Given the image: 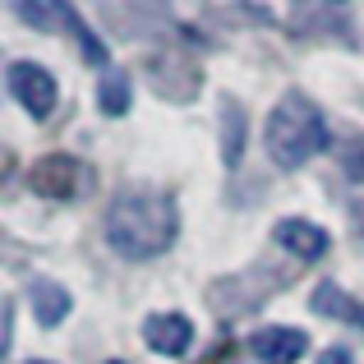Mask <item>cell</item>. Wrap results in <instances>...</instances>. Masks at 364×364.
<instances>
[{
    "label": "cell",
    "instance_id": "cell-5",
    "mask_svg": "<svg viewBox=\"0 0 364 364\" xmlns=\"http://www.w3.org/2000/svg\"><path fill=\"white\" fill-rule=\"evenodd\" d=\"M5 83H9V92H14V102L33 120H46L55 111V102H60V83H55V74L42 70V65H33V60H14L5 70Z\"/></svg>",
    "mask_w": 364,
    "mask_h": 364
},
{
    "label": "cell",
    "instance_id": "cell-7",
    "mask_svg": "<svg viewBox=\"0 0 364 364\" xmlns=\"http://www.w3.org/2000/svg\"><path fill=\"white\" fill-rule=\"evenodd\" d=\"M309 350V337L300 328H258L249 337V355L263 364H300Z\"/></svg>",
    "mask_w": 364,
    "mask_h": 364
},
{
    "label": "cell",
    "instance_id": "cell-10",
    "mask_svg": "<svg viewBox=\"0 0 364 364\" xmlns=\"http://www.w3.org/2000/svg\"><path fill=\"white\" fill-rule=\"evenodd\" d=\"M314 314H328V318H346V323H364V304L360 300H350L346 291H341L337 282H328V286H318L314 291Z\"/></svg>",
    "mask_w": 364,
    "mask_h": 364
},
{
    "label": "cell",
    "instance_id": "cell-3",
    "mask_svg": "<svg viewBox=\"0 0 364 364\" xmlns=\"http://www.w3.org/2000/svg\"><path fill=\"white\" fill-rule=\"evenodd\" d=\"M18 18H23L28 28H37V33H55V28H65V33L79 37L88 65H107V46L92 37V28L79 18V9H74L70 0H18Z\"/></svg>",
    "mask_w": 364,
    "mask_h": 364
},
{
    "label": "cell",
    "instance_id": "cell-9",
    "mask_svg": "<svg viewBox=\"0 0 364 364\" xmlns=\"http://www.w3.org/2000/svg\"><path fill=\"white\" fill-rule=\"evenodd\" d=\"M28 304H33V314H37L42 328H60V323L70 318V309H74L70 291H65L60 282H33L28 286Z\"/></svg>",
    "mask_w": 364,
    "mask_h": 364
},
{
    "label": "cell",
    "instance_id": "cell-6",
    "mask_svg": "<svg viewBox=\"0 0 364 364\" xmlns=\"http://www.w3.org/2000/svg\"><path fill=\"white\" fill-rule=\"evenodd\" d=\"M272 240H277V249H286V254L300 258V263H318V258L332 249L328 231H323L318 222H304V217H286V222H277Z\"/></svg>",
    "mask_w": 364,
    "mask_h": 364
},
{
    "label": "cell",
    "instance_id": "cell-15",
    "mask_svg": "<svg viewBox=\"0 0 364 364\" xmlns=\"http://www.w3.org/2000/svg\"><path fill=\"white\" fill-rule=\"evenodd\" d=\"M9 171H14V152H9V148H0V185L9 180Z\"/></svg>",
    "mask_w": 364,
    "mask_h": 364
},
{
    "label": "cell",
    "instance_id": "cell-17",
    "mask_svg": "<svg viewBox=\"0 0 364 364\" xmlns=\"http://www.w3.org/2000/svg\"><path fill=\"white\" fill-rule=\"evenodd\" d=\"M107 364H120V360H107Z\"/></svg>",
    "mask_w": 364,
    "mask_h": 364
},
{
    "label": "cell",
    "instance_id": "cell-14",
    "mask_svg": "<svg viewBox=\"0 0 364 364\" xmlns=\"http://www.w3.org/2000/svg\"><path fill=\"white\" fill-rule=\"evenodd\" d=\"M9 346V300L0 304V350Z\"/></svg>",
    "mask_w": 364,
    "mask_h": 364
},
{
    "label": "cell",
    "instance_id": "cell-13",
    "mask_svg": "<svg viewBox=\"0 0 364 364\" xmlns=\"http://www.w3.org/2000/svg\"><path fill=\"white\" fill-rule=\"evenodd\" d=\"M314 364H350V350H341V346H332V350H323Z\"/></svg>",
    "mask_w": 364,
    "mask_h": 364
},
{
    "label": "cell",
    "instance_id": "cell-12",
    "mask_svg": "<svg viewBox=\"0 0 364 364\" xmlns=\"http://www.w3.org/2000/svg\"><path fill=\"white\" fill-rule=\"evenodd\" d=\"M226 120H231V129H222L226 134L222 157H226V166H235V161H240V148H245V111H240V102H226Z\"/></svg>",
    "mask_w": 364,
    "mask_h": 364
},
{
    "label": "cell",
    "instance_id": "cell-11",
    "mask_svg": "<svg viewBox=\"0 0 364 364\" xmlns=\"http://www.w3.org/2000/svg\"><path fill=\"white\" fill-rule=\"evenodd\" d=\"M97 107H102V116H124V111H129V74H120V70L102 74Z\"/></svg>",
    "mask_w": 364,
    "mask_h": 364
},
{
    "label": "cell",
    "instance_id": "cell-16",
    "mask_svg": "<svg viewBox=\"0 0 364 364\" xmlns=\"http://www.w3.org/2000/svg\"><path fill=\"white\" fill-rule=\"evenodd\" d=\"M33 364H51V360H33Z\"/></svg>",
    "mask_w": 364,
    "mask_h": 364
},
{
    "label": "cell",
    "instance_id": "cell-8",
    "mask_svg": "<svg viewBox=\"0 0 364 364\" xmlns=\"http://www.w3.org/2000/svg\"><path fill=\"white\" fill-rule=\"evenodd\" d=\"M143 341H148L157 355H185L189 341H194V323L185 314H152L143 323Z\"/></svg>",
    "mask_w": 364,
    "mask_h": 364
},
{
    "label": "cell",
    "instance_id": "cell-1",
    "mask_svg": "<svg viewBox=\"0 0 364 364\" xmlns=\"http://www.w3.org/2000/svg\"><path fill=\"white\" fill-rule=\"evenodd\" d=\"M107 245L116 249L129 263H143V258H157L176 245L180 231V213L176 198L166 189H124L116 194V203L107 208Z\"/></svg>",
    "mask_w": 364,
    "mask_h": 364
},
{
    "label": "cell",
    "instance_id": "cell-4",
    "mask_svg": "<svg viewBox=\"0 0 364 364\" xmlns=\"http://www.w3.org/2000/svg\"><path fill=\"white\" fill-rule=\"evenodd\" d=\"M88 185H92L88 166L79 157H70V152H46L28 171V189L37 198H51V203H70V198L88 194Z\"/></svg>",
    "mask_w": 364,
    "mask_h": 364
},
{
    "label": "cell",
    "instance_id": "cell-2",
    "mask_svg": "<svg viewBox=\"0 0 364 364\" xmlns=\"http://www.w3.org/2000/svg\"><path fill=\"white\" fill-rule=\"evenodd\" d=\"M328 143H332V134H328L323 111L314 107L309 97H300V92H286L272 107L267 124H263V148L282 171H300L304 161H314Z\"/></svg>",
    "mask_w": 364,
    "mask_h": 364
}]
</instances>
